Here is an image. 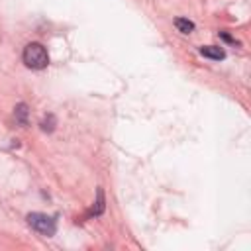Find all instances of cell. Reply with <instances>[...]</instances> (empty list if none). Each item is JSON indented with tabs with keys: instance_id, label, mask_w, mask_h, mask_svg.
I'll list each match as a JSON object with an SVG mask.
<instances>
[{
	"instance_id": "cell-1",
	"label": "cell",
	"mask_w": 251,
	"mask_h": 251,
	"mask_svg": "<svg viewBox=\"0 0 251 251\" xmlns=\"http://www.w3.org/2000/svg\"><path fill=\"white\" fill-rule=\"evenodd\" d=\"M22 57H24L25 67H29V69H45L47 63H49L47 51H45V47L41 43H29V45H25Z\"/></svg>"
},
{
	"instance_id": "cell-2",
	"label": "cell",
	"mask_w": 251,
	"mask_h": 251,
	"mask_svg": "<svg viewBox=\"0 0 251 251\" xmlns=\"http://www.w3.org/2000/svg\"><path fill=\"white\" fill-rule=\"evenodd\" d=\"M27 224L35 229V231H39V233H43V235H53L55 233V220L51 218V216H47V214H39V212H33V214H29L27 216Z\"/></svg>"
},
{
	"instance_id": "cell-3",
	"label": "cell",
	"mask_w": 251,
	"mask_h": 251,
	"mask_svg": "<svg viewBox=\"0 0 251 251\" xmlns=\"http://www.w3.org/2000/svg\"><path fill=\"white\" fill-rule=\"evenodd\" d=\"M200 53H202L204 57H210V59H218V61L226 57L224 49H220V47H214V45H204V47H200Z\"/></svg>"
},
{
	"instance_id": "cell-4",
	"label": "cell",
	"mask_w": 251,
	"mask_h": 251,
	"mask_svg": "<svg viewBox=\"0 0 251 251\" xmlns=\"http://www.w3.org/2000/svg\"><path fill=\"white\" fill-rule=\"evenodd\" d=\"M175 25H176V29L182 31V33H190V31L194 29V24L188 22V20H184V18H176V20H175Z\"/></svg>"
},
{
	"instance_id": "cell-5",
	"label": "cell",
	"mask_w": 251,
	"mask_h": 251,
	"mask_svg": "<svg viewBox=\"0 0 251 251\" xmlns=\"http://www.w3.org/2000/svg\"><path fill=\"white\" fill-rule=\"evenodd\" d=\"M25 114H27V108H25V104H20V106L16 108V116H18V120H20L22 124H25Z\"/></svg>"
},
{
	"instance_id": "cell-6",
	"label": "cell",
	"mask_w": 251,
	"mask_h": 251,
	"mask_svg": "<svg viewBox=\"0 0 251 251\" xmlns=\"http://www.w3.org/2000/svg\"><path fill=\"white\" fill-rule=\"evenodd\" d=\"M53 124H55V120H53V116H49L47 120L41 122V127H43L45 131H51V129H53Z\"/></svg>"
}]
</instances>
